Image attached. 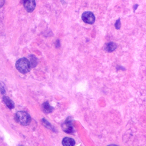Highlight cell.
<instances>
[{"instance_id": "6da1fadb", "label": "cell", "mask_w": 146, "mask_h": 146, "mask_svg": "<svg viewBox=\"0 0 146 146\" xmlns=\"http://www.w3.org/2000/svg\"><path fill=\"white\" fill-rule=\"evenodd\" d=\"M15 67L17 70L21 73L26 74L30 70L31 64L27 58H22L16 62Z\"/></svg>"}, {"instance_id": "7a4b0ae2", "label": "cell", "mask_w": 146, "mask_h": 146, "mask_svg": "<svg viewBox=\"0 0 146 146\" xmlns=\"http://www.w3.org/2000/svg\"><path fill=\"white\" fill-rule=\"evenodd\" d=\"M15 120L21 125H27L31 120L30 115L25 111H19L15 114Z\"/></svg>"}, {"instance_id": "3957f363", "label": "cell", "mask_w": 146, "mask_h": 146, "mask_svg": "<svg viewBox=\"0 0 146 146\" xmlns=\"http://www.w3.org/2000/svg\"><path fill=\"white\" fill-rule=\"evenodd\" d=\"M83 21L88 24H93L95 21V17L94 14L91 11H85L82 15Z\"/></svg>"}, {"instance_id": "277c9868", "label": "cell", "mask_w": 146, "mask_h": 146, "mask_svg": "<svg viewBox=\"0 0 146 146\" xmlns=\"http://www.w3.org/2000/svg\"><path fill=\"white\" fill-rule=\"evenodd\" d=\"M25 9L27 12L31 13L34 11L35 7V0H23Z\"/></svg>"}, {"instance_id": "5b68a950", "label": "cell", "mask_w": 146, "mask_h": 146, "mask_svg": "<svg viewBox=\"0 0 146 146\" xmlns=\"http://www.w3.org/2000/svg\"><path fill=\"white\" fill-rule=\"evenodd\" d=\"M62 127L63 130L68 133H70L73 132V127L72 125L71 120L68 118H67L65 122L62 124Z\"/></svg>"}, {"instance_id": "8992f818", "label": "cell", "mask_w": 146, "mask_h": 146, "mask_svg": "<svg viewBox=\"0 0 146 146\" xmlns=\"http://www.w3.org/2000/svg\"><path fill=\"white\" fill-rule=\"evenodd\" d=\"M116 48L117 45L113 42H109L104 45V50L108 52H111L113 51L116 50Z\"/></svg>"}, {"instance_id": "52a82bcc", "label": "cell", "mask_w": 146, "mask_h": 146, "mask_svg": "<svg viewBox=\"0 0 146 146\" xmlns=\"http://www.w3.org/2000/svg\"><path fill=\"white\" fill-rule=\"evenodd\" d=\"M62 143L63 146H74L75 144V140L70 137H64Z\"/></svg>"}, {"instance_id": "ba28073f", "label": "cell", "mask_w": 146, "mask_h": 146, "mask_svg": "<svg viewBox=\"0 0 146 146\" xmlns=\"http://www.w3.org/2000/svg\"><path fill=\"white\" fill-rule=\"evenodd\" d=\"M42 110L44 113H48L52 111L53 108L49 104L48 102H46L42 104Z\"/></svg>"}, {"instance_id": "9c48e42d", "label": "cell", "mask_w": 146, "mask_h": 146, "mask_svg": "<svg viewBox=\"0 0 146 146\" xmlns=\"http://www.w3.org/2000/svg\"><path fill=\"white\" fill-rule=\"evenodd\" d=\"M3 101L5 103V104L6 105V106L10 108V109H12L14 108V104L13 103V102L8 97L6 96H4L3 98Z\"/></svg>"}, {"instance_id": "30bf717a", "label": "cell", "mask_w": 146, "mask_h": 146, "mask_svg": "<svg viewBox=\"0 0 146 146\" xmlns=\"http://www.w3.org/2000/svg\"><path fill=\"white\" fill-rule=\"evenodd\" d=\"M30 64H31V66L32 67H35L36 65L37 64V59L36 58L33 56V55H31L30 56Z\"/></svg>"}, {"instance_id": "8fae6325", "label": "cell", "mask_w": 146, "mask_h": 146, "mask_svg": "<svg viewBox=\"0 0 146 146\" xmlns=\"http://www.w3.org/2000/svg\"><path fill=\"white\" fill-rule=\"evenodd\" d=\"M120 26H121V23H120V19H117L115 23V27L116 29H119L120 28Z\"/></svg>"}, {"instance_id": "7c38bea8", "label": "cell", "mask_w": 146, "mask_h": 146, "mask_svg": "<svg viewBox=\"0 0 146 146\" xmlns=\"http://www.w3.org/2000/svg\"><path fill=\"white\" fill-rule=\"evenodd\" d=\"M5 3V0H0V8L2 7Z\"/></svg>"}, {"instance_id": "4fadbf2b", "label": "cell", "mask_w": 146, "mask_h": 146, "mask_svg": "<svg viewBox=\"0 0 146 146\" xmlns=\"http://www.w3.org/2000/svg\"><path fill=\"white\" fill-rule=\"evenodd\" d=\"M108 146H117V145H113V144H112V145H108Z\"/></svg>"}]
</instances>
